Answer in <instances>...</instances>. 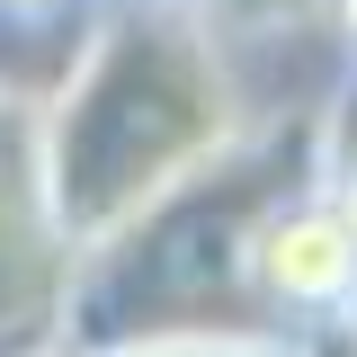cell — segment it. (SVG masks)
<instances>
[{"mask_svg":"<svg viewBox=\"0 0 357 357\" xmlns=\"http://www.w3.org/2000/svg\"><path fill=\"white\" fill-rule=\"evenodd\" d=\"M63 295H72V250L36 178V134L0 116V357H45Z\"/></svg>","mask_w":357,"mask_h":357,"instance_id":"obj_2","label":"cell"},{"mask_svg":"<svg viewBox=\"0 0 357 357\" xmlns=\"http://www.w3.org/2000/svg\"><path fill=\"white\" fill-rule=\"evenodd\" d=\"M89 357H357V321H197V331H143Z\"/></svg>","mask_w":357,"mask_h":357,"instance_id":"obj_4","label":"cell"},{"mask_svg":"<svg viewBox=\"0 0 357 357\" xmlns=\"http://www.w3.org/2000/svg\"><path fill=\"white\" fill-rule=\"evenodd\" d=\"M241 143V81L197 0H116L81 36L36 126V178L72 259L116 250L143 215Z\"/></svg>","mask_w":357,"mask_h":357,"instance_id":"obj_1","label":"cell"},{"mask_svg":"<svg viewBox=\"0 0 357 357\" xmlns=\"http://www.w3.org/2000/svg\"><path fill=\"white\" fill-rule=\"evenodd\" d=\"M250 295L277 321H357V223L312 178L304 197L268 206L250 232Z\"/></svg>","mask_w":357,"mask_h":357,"instance_id":"obj_3","label":"cell"},{"mask_svg":"<svg viewBox=\"0 0 357 357\" xmlns=\"http://www.w3.org/2000/svg\"><path fill=\"white\" fill-rule=\"evenodd\" d=\"M0 9H18V18H36V9H54V0H0Z\"/></svg>","mask_w":357,"mask_h":357,"instance_id":"obj_6","label":"cell"},{"mask_svg":"<svg viewBox=\"0 0 357 357\" xmlns=\"http://www.w3.org/2000/svg\"><path fill=\"white\" fill-rule=\"evenodd\" d=\"M331 18H340V36H349V54H357V0H331Z\"/></svg>","mask_w":357,"mask_h":357,"instance_id":"obj_5","label":"cell"}]
</instances>
